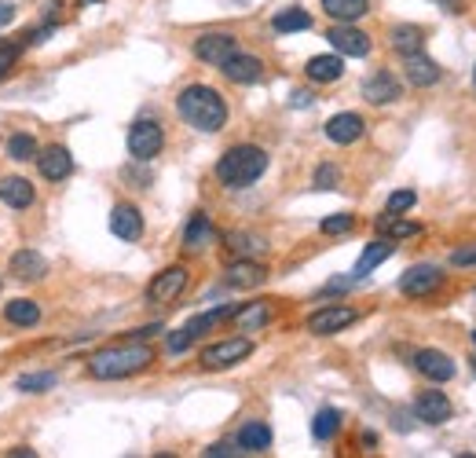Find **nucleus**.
Here are the masks:
<instances>
[{"mask_svg":"<svg viewBox=\"0 0 476 458\" xmlns=\"http://www.w3.org/2000/svg\"><path fill=\"white\" fill-rule=\"evenodd\" d=\"M154 363V348L143 341H125V345H107L88 359V375L100 382H118V378H132Z\"/></svg>","mask_w":476,"mask_h":458,"instance_id":"nucleus-1","label":"nucleus"},{"mask_svg":"<svg viewBox=\"0 0 476 458\" xmlns=\"http://www.w3.org/2000/svg\"><path fill=\"white\" fill-rule=\"evenodd\" d=\"M176 111L190 129H199V132H220L228 122V103L209 84H187L176 96Z\"/></svg>","mask_w":476,"mask_h":458,"instance_id":"nucleus-2","label":"nucleus"},{"mask_svg":"<svg viewBox=\"0 0 476 458\" xmlns=\"http://www.w3.org/2000/svg\"><path fill=\"white\" fill-rule=\"evenodd\" d=\"M264 172H267V151H260L253 143H238V147L224 151V158L217 161V180L231 191L249 188Z\"/></svg>","mask_w":476,"mask_h":458,"instance_id":"nucleus-3","label":"nucleus"},{"mask_svg":"<svg viewBox=\"0 0 476 458\" xmlns=\"http://www.w3.org/2000/svg\"><path fill=\"white\" fill-rule=\"evenodd\" d=\"M253 356V341L249 337H228V341H217L209 348H202V366L206 371H228V366L242 363Z\"/></svg>","mask_w":476,"mask_h":458,"instance_id":"nucleus-4","label":"nucleus"},{"mask_svg":"<svg viewBox=\"0 0 476 458\" xmlns=\"http://www.w3.org/2000/svg\"><path fill=\"white\" fill-rule=\"evenodd\" d=\"M231 312H235V305H224V308H213V312H206V316H195L183 330H176V334H169V352L172 356H180V352H187V345L190 341H199L206 330H213L217 323H224V319H231Z\"/></svg>","mask_w":476,"mask_h":458,"instance_id":"nucleus-5","label":"nucleus"},{"mask_svg":"<svg viewBox=\"0 0 476 458\" xmlns=\"http://www.w3.org/2000/svg\"><path fill=\"white\" fill-rule=\"evenodd\" d=\"M161 147H165V132H161V125L154 118H140L129 129V154L136 161H151L154 154H161Z\"/></svg>","mask_w":476,"mask_h":458,"instance_id":"nucleus-6","label":"nucleus"},{"mask_svg":"<svg viewBox=\"0 0 476 458\" xmlns=\"http://www.w3.org/2000/svg\"><path fill=\"white\" fill-rule=\"evenodd\" d=\"M183 290H187V268H183V264H172V268L158 271L154 279H151L147 301H151V305H172Z\"/></svg>","mask_w":476,"mask_h":458,"instance_id":"nucleus-7","label":"nucleus"},{"mask_svg":"<svg viewBox=\"0 0 476 458\" xmlns=\"http://www.w3.org/2000/svg\"><path fill=\"white\" fill-rule=\"evenodd\" d=\"M440 287H443V271L436 264H414L400 279V294H407V297H429Z\"/></svg>","mask_w":476,"mask_h":458,"instance_id":"nucleus-8","label":"nucleus"},{"mask_svg":"<svg viewBox=\"0 0 476 458\" xmlns=\"http://www.w3.org/2000/svg\"><path fill=\"white\" fill-rule=\"evenodd\" d=\"M355 319H359L355 308H348V305H326V308H319V312L308 316V334L330 337V334H341L345 326H352Z\"/></svg>","mask_w":476,"mask_h":458,"instance_id":"nucleus-9","label":"nucleus"},{"mask_svg":"<svg viewBox=\"0 0 476 458\" xmlns=\"http://www.w3.org/2000/svg\"><path fill=\"white\" fill-rule=\"evenodd\" d=\"M235 52H238L235 34H202V37L195 41V55H199L202 63H209V66H224Z\"/></svg>","mask_w":476,"mask_h":458,"instance_id":"nucleus-10","label":"nucleus"},{"mask_svg":"<svg viewBox=\"0 0 476 458\" xmlns=\"http://www.w3.org/2000/svg\"><path fill=\"white\" fill-rule=\"evenodd\" d=\"M400 96H403V88H400V81H396L389 70H377L374 77L363 81V100L374 103V107H389V103H396Z\"/></svg>","mask_w":476,"mask_h":458,"instance_id":"nucleus-11","label":"nucleus"},{"mask_svg":"<svg viewBox=\"0 0 476 458\" xmlns=\"http://www.w3.org/2000/svg\"><path fill=\"white\" fill-rule=\"evenodd\" d=\"M326 41L334 44L337 55H352V59L370 55V37H366L363 30H355L352 23H337V26L326 34Z\"/></svg>","mask_w":476,"mask_h":458,"instance_id":"nucleus-12","label":"nucleus"},{"mask_svg":"<svg viewBox=\"0 0 476 458\" xmlns=\"http://www.w3.org/2000/svg\"><path fill=\"white\" fill-rule=\"evenodd\" d=\"M111 231L121 242H140L143 239V213L132 202H118L114 213H111Z\"/></svg>","mask_w":476,"mask_h":458,"instance_id":"nucleus-13","label":"nucleus"},{"mask_svg":"<svg viewBox=\"0 0 476 458\" xmlns=\"http://www.w3.org/2000/svg\"><path fill=\"white\" fill-rule=\"evenodd\" d=\"M414 366H418V375H425L429 382H451L454 378V363L447 352L440 348H422L414 352Z\"/></svg>","mask_w":476,"mask_h":458,"instance_id":"nucleus-14","label":"nucleus"},{"mask_svg":"<svg viewBox=\"0 0 476 458\" xmlns=\"http://www.w3.org/2000/svg\"><path fill=\"white\" fill-rule=\"evenodd\" d=\"M224 279H228V287H235V290H253V287H260V283L267 279V268L257 264V260H249V257H238L235 264H228Z\"/></svg>","mask_w":476,"mask_h":458,"instance_id":"nucleus-15","label":"nucleus"},{"mask_svg":"<svg viewBox=\"0 0 476 458\" xmlns=\"http://www.w3.org/2000/svg\"><path fill=\"white\" fill-rule=\"evenodd\" d=\"M217 242V228H213V220L206 217V213H195L187 220V228H183V249L187 253H202V249H209Z\"/></svg>","mask_w":476,"mask_h":458,"instance_id":"nucleus-16","label":"nucleus"},{"mask_svg":"<svg viewBox=\"0 0 476 458\" xmlns=\"http://www.w3.org/2000/svg\"><path fill=\"white\" fill-rule=\"evenodd\" d=\"M37 165H41V176L52 180V183H59V180H66L73 172V158H70V151L63 143L44 147V154H37Z\"/></svg>","mask_w":476,"mask_h":458,"instance_id":"nucleus-17","label":"nucleus"},{"mask_svg":"<svg viewBox=\"0 0 476 458\" xmlns=\"http://www.w3.org/2000/svg\"><path fill=\"white\" fill-rule=\"evenodd\" d=\"M414 414L425 422V425H443L451 414H454V407H451V400L443 396V393H422L418 400H414Z\"/></svg>","mask_w":476,"mask_h":458,"instance_id":"nucleus-18","label":"nucleus"},{"mask_svg":"<svg viewBox=\"0 0 476 458\" xmlns=\"http://www.w3.org/2000/svg\"><path fill=\"white\" fill-rule=\"evenodd\" d=\"M220 70H224V77L235 81V84H257V81L264 77V63H260L257 55H238V52H235Z\"/></svg>","mask_w":476,"mask_h":458,"instance_id":"nucleus-19","label":"nucleus"},{"mask_svg":"<svg viewBox=\"0 0 476 458\" xmlns=\"http://www.w3.org/2000/svg\"><path fill=\"white\" fill-rule=\"evenodd\" d=\"M403 73H407V81H411L414 88H432V84L440 81L436 59H429V55H422V52L403 55Z\"/></svg>","mask_w":476,"mask_h":458,"instance_id":"nucleus-20","label":"nucleus"},{"mask_svg":"<svg viewBox=\"0 0 476 458\" xmlns=\"http://www.w3.org/2000/svg\"><path fill=\"white\" fill-rule=\"evenodd\" d=\"M366 132V125H363V118L359 114H334L330 122H326V140L330 143H341V147H348V143H355L359 136Z\"/></svg>","mask_w":476,"mask_h":458,"instance_id":"nucleus-21","label":"nucleus"},{"mask_svg":"<svg viewBox=\"0 0 476 458\" xmlns=\"http://www.w3.org/2000/svg\"><path fill=\"white\" fill-rule=\"evenodd\" d=\"M12 275L23 283H37L48 275V260L37 249H19V253H12Z\"/></svg>","mask_w":476,"mask_h":458,"instance_id":"nucleus-22","label":"nucleus"},{"mask_svg":"<svg viewBox=\"0 0 476 458\" xmlns=\"http://www.w3.org/2000/svg\"><path fill=\"white\" fill-rule=\"evenodd\" d=\"M34 188H30V180L23 176H5L0 180V202L12 206V210H30L34 206Z\"/></svg>","mask_w":476,"mask_h":458,"instance_id":"nucleus-23","label":"nucleus"},{"mask_svg":"<svg viewBox=\"0 0 476 458\" xmlns=\"http://www.w3.org/2000/svg\"><path fill=\"white\" fill-rule=\"evenodd\" d=\"M393 253H396L393 239H377V242H370V246L363 249V257L355 260V279H363V275H370L374 268H381Z\"/></svg>","mask_w":476,"mask_h":458,"instance_id":"nucleus-24","label":"nucleus"},{"mask_svg":"<svg viewBox=\"0 0 476 458\" xmlns=\"http://www.w3.org/2000/svg\"><path fill=\"white\" fill-rule=\"evenodd\" d=\"M231 319H235L238 330H260V326H267V319H271V305H267V301L242 305V308L231 312Z\"/></svg>","mask_w":476,"mask_h":458,"instance_id":"nucleus-25","label":"nucleus"},{"mask_svg":"<svg viewBox=\"0 0 476 458\" xmlns=\"http://www.w3.org/2000/svg\"><path fill=\"white\" fill-rule=\"evenodd\" d=\"M305 70H308L312 81L330 84V81H337V77L345 73V63H341V55H316V59H308Z\"/></svg>","mask_w":476,"mask_h":458,"instance_id":"nucleus-26","label":"nucleus"},{"mask_svg":"<svg viewBox=\"0 0 476 458\" xmlns=\"http://www.w3.org/2000/svg\"><path fill=\"white\" fill-rule=\"evenodd\" d=\"M5 319H8L12 326H37V323H41V305H37V301H26V297L8 301V305H5Z\"/></svg>","mask_w":476,"mask_h":458,"instance_id":"nucleus-27","label":"nucleus"},{"mask_svg":"<svg viewBox=\"0 0 476 458\" xmlns=\"http://www.w3.org/2000/svg\"><path fill=\"white\" fill-rule=\"evenodd\" d=\"M238 447L242 451H267L271 447V429L267 422H246L238 429Z\"/></svg>","mask_w":476,"mask_h":458,"instance_id":"nucleus-28","label":"nucleus"},{"mask_svg":"<svg viewBox=\"0 0 476 458\" xmlns=\"http://www.w3.org/2000/svg\"><path fill=\"white\" fill-rule=\"evenodd\" d=\"M366 8H370L366 0H323V12L337 23H355L366 15Z\"/></svg>","mask_w":476,"mask_h":458,"instance_id":"nucleus-29","label":"nucleus"},{"mask_svg":"<svg viewBox=\"0 0 476 458\" xmlns=\"http://www.w3.org/2000/svg\"><path fill=\"white\" fill-rule=\"evenodd\" d=\"M377 231L385 235V239H393V242H396V239H414L422 228H418L414 220H403L400 213H385V217L377 220Z\"/></svg>","mask_w":476,"mask_h":458,"instance_id":"nucleus-30","label":"nucleus"},{"mask_svg":"<svg viewBox=\"0 0 476 458\" xmlns=\"http://www.w3.org/2000/svg\"><path fill=\"white\" fill-rule=\"evenodd\" d=\"M224 242H228V249H235L238 257H257V253H264V239L260 235H253V231H228L224 235Z\"/></svg>","mask_w":476,"mask_h":458,"instance_id":"nucleus-31","label":"nucleus"},{"mask_svg":"<svg viewBox=\"0 0 476 458\" xmlns=\"http://www.w3.org/2000/svg\"><path fill=\"white\" fill-rule=\"evenodd\" d=\"M271 26H275L278 34H301V30H312V15H308L305 8H286V12L275 15Z\"/></svg>","mask_w":476,"mask_h":458,"instance_id":"nucleus-32","label":"nucleus"},{"mask_svg":"<svg viewBox=\"0 0 476 458\" xmlns=\"http://www.w3.org/2000/svg\"><path fill=\"white\" fill-rule=\"evenodd\" d=\"M422 44H425V34L418 26H396L393 30V48L400 55H414V52H422Z\"/></svg>","mask_w":476,"mask_h":458,"instance_id":"nucleus-33","label":"nucleus"},{"mask_svg":"<svg viewBox=\"0 0 476 458\" xmlns=\"http://www.w3.org/2000/svg\"><path fill=\"white\" fill-rule=\"evenodd\" d=\"M337 429H341V411H334V407H323L316 414V422H312V436L316 440H330V436H337Z\"/></svg>","mask_w":476,"mask_h":458,"instance_id":"nucleus-34","label":"nucleus"},{"mask_svg":"<svg viewBox=\"0 0 476 458\" xmlns=\"http://www.w3.org/2000/svg\"><path fill=\"white\" fill-rule=\"evenodd\" d=\"M55 375L52 371H41V375H23L19 382H15V389L19 393H48V389H55Z\"/></svg>","mask_w":476,"mask_h":458,"instance_id":"nucleus-35","label":"nucleus"},{"mask_svg":"<svg viewBox=\"0 0 476 458\" xmlns=\"http://www.w3.org/2000/svg\"><path fill=\"white\" fill-rule=\"evenodd\" d=\"M8 154H12L15 161H30V158H37V140L26 136V132H15V136L8 140Z\"/></svg>","mask_w":476,"mask_h":458,"instance_id":"nucleus-36","label":"nucleus"},{"mask_svg":"<svg viewBox=\"0 0 476 458\" xmlns=\"http://www.w3.org/2000/svg\"><path fill=\"white\" fill-rule=\"evenodd\" d=\"M355 228V217L352 213H334L323 220V235H348Z\"/></svg>","mask_w":476,"mask_h":458,"instance_id":"nucleus-37","label":"nucleus"},{"mask_svg":"<svg viewBox=\"0 0 476 458\" xmlns=\"http://www.w3.org/2000/svg\"><path fill=\"white\" fill-rule=\"evenodd\" d=\"M414 202H418L414 191H393L385 202V213H407V210H414Z\"/></svg>","mask_w":476,"mask_h":458,"instance_id":"nucleus-38","label":"nucleus"},{"mask_svg":"<svg viewBox=\"0 0 476 458\" xmlns=\"http://www.w3.org/2000/svg\"><path fill=\"white\" fill-rule=\"evenodd\" d=\"M337 183H341L337 165H319V169H316V188H319V191H334Z\"/></svg>","mask_w":476,"mask_h":458,"instance_id":"nucleus-39","label":"nucleus"},{"mask_svg":"<svg viewBox=\"0 0 476 458\" xmlns=\"http://www.w3.org/2000/svg\"><path fill=\"white\" fill-rule=\"evenodd\" d=\"M15 59H19V44H0V81L15 70Z\"/></svg>","mask_w":476,"mask_h":458,"instance_id":"nucleus-40","label":"nucleus"},{"mask_svg":"<svg viewBox=\"0 0 476 458\" xmlns=\"http://www.w3.org/2000/svg\"><path fill=\"white\" fill-rule=\"evenodd\" d=\"M451 264H454V268H472V264H476V246L454 249V253H451Z\"/></svg>","mask_w":476,"mask_h":458,"instance_id":"nucleus-41","label":"nucleus"},{"mask_svg":"<svg viewBox=\"0 0 476 458\" xmlns=\"http://www.w3.org/2000/svg\"><path fill=\"white\" fill-rule=\"evenodd\" d=\"M206 454H209V458H228V454H242V451H235L231 443H213Z\"/></svg>","mask_w":476,"mask_h":458,"instance_id":"nucleus-42","label":"nucleus"},{"mask_svg":"<svg viewBox=\"0 0 476 458\" xmlns=\"http://www.w3.org/2000/svg\"><path fill=\"white\" fill-rule=\"evenodd\" d=\"M15 23V5H8V0H0V26Z\"/></svg>","mask_w":476,"mask_h":458,"instance_id":"nucleus-43","label":"nucleus"},{"mask_svg":"<svg viewBox=\"0 0 476 458\" xmlns=\"http://www.w3.org/2000/svg\"><path fill=\"white\" fill-rule=\"evenodd\" d=\"M352 283H355V279H334V283L323 287V294H341V290H348Z\"/></svg>","mask_w":476,"mask_h":458,"instance_id":"nucleus-44","label":"nucleus"},{"mask_svg":"<svg viewBox=\"0 0 476 458\" xmlns=\"http://www.w3.org/2000/svg\"><path fill=\"white\" fill-rule=\"evenodd\" d=\"M308 103H312L308 92H294V107H308Z\"/></svg>","mask_w":476,"mask_h":458,"instance_id":"nucleus-45","label":"nucleus"},{"mask_svg":"<svg viewBox=\"0 0 476 458\" xmlns=\"http://www.w3.org/2000/svg\"><path fill=\"white\" fill-rule=\"evenodd\" d=\"M88 5H95V0H88Z\"/></svg>","mask_w":476,"mask_h":458,"instance_id":"nucleus-46","label":"nucleus"},{"mask_svg":"<svg viewBox=\"0 0 476 458\" xmlns=\"http://www.w3.org/2000/svg\"><path fill=\"white\" fill-rule=\"evenodd\" d=\"M472 341H476V334H472Z\"/></svg>","mask_w":476,"mask_h":458,"instance_id":"nucleus-47","label":"nucleus"},{"mask_svg":"<svg viewBox=\"0 0 476 458\" xmlns=\"http://www.w3.org/2000/svg\"><path fill=\"white\" fill-rule=\"evenodd\" d=\"M472 77H476V73H472Z\"/></svg>","mask_w":476,"mask_h":458,"instance_id":"nucleus-48","label":"nucleus"}]
</instances>
